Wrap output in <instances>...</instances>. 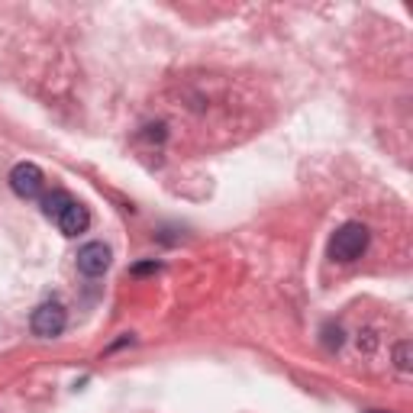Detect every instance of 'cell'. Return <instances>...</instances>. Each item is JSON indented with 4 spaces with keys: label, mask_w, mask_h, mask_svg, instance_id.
I'll return each mask as SVG.
<instances>
[{
    "label": "cell",
    "mask_w": 413,
    "mask_h": 413,
    "mask_svg": "<svg viewBox=\"0 0 413 413\" xmlns=\"http://www.w3.org/2000/svg\"><path fill=\"white\" fill-rule=\"evenodd\" d=\"M161 268V265H159V261H139V265H133V275H136V278H143V275H155V271H159Z\"/></svg>",
    "instance_id": "cell-9"
},
{
    "label": "cell",
    "mask_w": 413,
    "mask_h": 413,
    "mask_svg": "<svg viewBox=\"0 0 413 413\" xmlns=\"http://www.w3.org/2000/svg\"><path fill=\"white\" fill-rule=\"evenodd\" d=\"M394 365L404 371V375L413 371V342L410 339H404V342H397L394 346Z\"/></svg>",
    "instance_id": "cell-7"
},
{
    "label": "cell",
    "mask_w": 413,
    "mask_h": 413,
    "mask_svg": "<svg viewBox=\"0 0 413 413\" xmlns=\"http://www.w3.org/2000/svg\"><path fill=\"white\" fill-rule=\"evenodd\" d=\"M368 249V226L365 223H342L329 239V259L333 261H355Z\"/></svg>",
    "instance_id": "cell-1"
},
{
    "label": "cell",
    "mask_w": 413,
    "mask_h": 413,
    "mask_svg": "<svg viewBox=\"0 0 413 413\" xmlns=\"http://www.w3.org/2000/svg\"><path fill=\"white\" fill-rule=\"evenodd\" d=\"M59 226H61V233L65 236H81L87 226H91V213H87V207L85 203H71L65 213L59 217Z\"/></svg>",
    "instance_id": "cell-5"
},
{
    "label": "cell",
    "mask_w": 413,
    "mask_h": 413,
    "mask_svg": "<svg viewBox=\"0 0 413 413\" xmlns=\"http://www.w3.org/2000/svg\"><path fill=\"white\" fill-rule=\"evenodd\" d=\"M43 184H45V175L33 161H20V165H13V171H10V187H13V194L23 197V201L39 197Z\"/></svg>",
    "instance_id": "cell-2"
},
{
    "label": "cell",
    "mask_w": 413,
    "mask_h": 413,
    "mask_svg": "<svg viewBox=\"0 0 413 413\" xmlns=\"http://www.w3.org/2000/svg\"><path fill=\"white\" fill-rule=\"evenodd\" d=\"M71 203H75V201H71L65 191H52V194L43 201V213H45V217H52V219H59L61 213L71 207Z\"/></svg>",
    "instance_id": "cell-6"
},
{
    "label": "cell",
    "mask_w": 413,
    "mask_h": 413,
    "mask_svg": "<svg viewBox=\"0 0 413 413\" xmlns=\"http://www.w3.org/2000/svg\"><path fill=\"white\" fill-rule=\"evenodd\" d=\"M110 261H113V252H110V245H103V242H87L78 249V268H81V275H87V278H101L103 271L110 268Z\"/></svg>",
    "instance_id": "cell-4"
},
{
    "label": "cell",
    "mask_w": 413,
    "mask_h": 413,
    "mask_svg": "<svg viewBox=\"0 0 413 413\" xmlns=\"http://www.w3.org/2000/svg\"><path fill=\"white\" fill-rule=\"evenodd\" d=\"M371 413H378V410H371Z\"/></svg>",
    "instance_id": "cell-10"
},
{
    "label": "cell",
    "mask_w": 413,
    "mask_h": 413,
    "mask_svg": "<svg viewBox=\"0 0 413 413\" xmlns=\"http://www.w3.org/2000/svg\"><path fill=\"white\" fill-rule=\"evenodd\" d=\"M65 323H68V313H65V307H61V304H39L33 310V317H29L33 333H36V336H43V339L61 336Z\"/></svg>",
    "instance_id": "cell-3"
},
{
    "label": "cell",
    "mask_w": 413,
    "mask_h": 413,
    "mask_svg": "<svg viewBox=\"0 0 413 413\" xmlns=\"http://www.w3.org/2000/svg\"><path fill=\"white\" fill-rule=\"evenodd\" d=\"M323 346H326V349H339V346H342V329L333 326V323H326V326H323Z\"/></svg>",
    "instance_id": "cell-8"
}]
</instances>
